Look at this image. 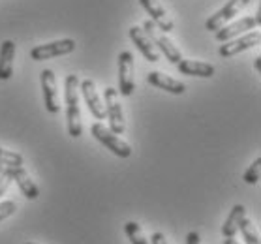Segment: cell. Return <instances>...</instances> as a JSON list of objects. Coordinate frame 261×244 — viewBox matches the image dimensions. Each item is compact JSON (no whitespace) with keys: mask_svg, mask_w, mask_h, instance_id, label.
<instances>
[{"mask_svg":"<svg viewBox=\"0 0 261 244\" xmlns=\"http://www.w3.org/2000/svg\"><path fill=\"white\" fill-rule=\"evenodd\" d=\"M23 156L15 152V150H6L0 147V164L4 167H17L23 166Z\"/></svg>","mask_w":261,"mask_h":244,"instance_id":"obj_21","label":"cell"},{"mask_svg":"<svg viewBox=\"0 0 261 244\" xmlns=\"http://www.w3.org/2000/svg\"><path fill=\"white\" fill-rule=\"evenodd\" d=\"M75 51V40L64 38V40H57L51 43H43V45H36L30 49V59L34 62H42V60L55 59V57H62V55H70Z\"/></svg>","mask_w":261,"mask_h":244,"instance_id":"obj_5","label":"cell"},{"mask_svg":"<svg viewBox=\"0 0 261 244\" xmlns=\"http://www.w3.org/2000/svg\"><path fill=\"white\" fill-rule=\"evenodd\" d=\"M64 101L66 117H68V133L71 137H81L83 122H81V109H79V77L68 75L64 81Z\"/></svg>","mask_w":261,"mask_h":244,"instance_id":"obj_1","label":"cell"},{"mask_svg":"<svg viewBox=\"0 0 261 244\" xmlns=\"http://www.w3.org/2000/svg\"><path fill=\"white\" fill-rule=\"evenodd\" d=\"M134 90H136L134 55L130 51H122L119 55V92L122 96H132Z\"/></svg>","mask_w":261,"mask_h":244,"instance_id":"obj_9","label":"cell"},{"mask_svg":"<svg viewBox=\"0 0 261 244\" xmlns=\"http://www.w3.org/2000/svg\"><path fill=\"white\" fill-rule=\"evenodd\" d=\"M259 40H261L259 30H250V32L243 34V36H237V38H233V40H229V42H224L220 45L218 53H220V57L229 59V57H235V55L243 53V51L252 49L254 45L259 43Z\"/></svg>","mask_w":261,"mask_h":244,"instance_id":"obj_8","label":"cell"},{"mask_svg":"<svg viewBox=\"0 0 261 244\" xmlns=\"http://www.w3.org/2000/svg\"><path fill=\"white\" fill-rule=\"evenodd\" d=\"M239 231H241V235H243L244 244H261L259 233H257L255 226L248 220V218H246V216H244L243 222H241V226H239Z\"/></svg>","mask_w":261,"mask_h":244,"instance_id":"obj_19","label":"cell"},{"mask_svg":"<svg viewBox=\"0 0 261 244\" xmlns=\"http://www.w3.org/2000/svg\"><path fill=\"white\" fill-rule=\"evenodd\" d=\"M177 66L178 73L182 75H190V77H213L214 75V66L201 60H180Z\"/></svg>","mask_w":261,"mask_h":244,"instance_id":"obj_16","label":"cell"},{"mask_svg":"<svg viewBox=\"0 0 261 244\" xmlns=\"http://www.w3.org/2000/svg\"><path fill=\"white\" fill-rule=\"evenodd\" d=\"M130 38H132V42L136 43V47L139 49V53H141L148 62H158V60H160L158 49L154 47V43L150 42V38L147 36V32L143 30V26H132Z\"/></svg>","mask_w":261,"mask_h":244,"instance_id":"obj_14","label":"cell"},{"mask_svg":"<svg viewBox=\"0 0 261 244\" xmlns=\"http://www.w3.org/2000/svg\"><path fill=\"white\" fill-rule=\"evenodd\" d=\"M27 244H36V242H27Z\"/></svg>","mask_w":261,"mask_h":244,"instance_id":"obj_30","label":"cell"},{"mask_svg":"<svg viewBox=\"0 0 261 244\" xmlns=\"http://www.w3.org/2000/svg\"><path fill=\"white\" fill-rule=\"evenodd\" d=\"M143 30L147 32V36L150 38V42L154 43V47L160 49L171 64H178V62L182 60L180 49H178L177 45H175V43H173L171 40L164 34V32H160V29H158V26H156L150 19H148V21H145V24H143Z\"/></svg>","mask_w":261,"mask_h":244,"instance_id":"obj_4","label":"cell"},{"mask_svg":"<svg viewBox=\"0 0 261 244\" xmlns=\"http://www.w3.org/2000/svg\"><path fill=\"white\" fill-rule=\"evenodd\" d=\"M248 2L250 0H227L226 6L207 19L205 29H207L208 32H216V30H220L222 26H226V23H229L233 17H237L239 13L248 6Z\"/></svg>","mask_w":261,"mask_h":244,"instance_id":"obj_7","label":"cell"},{"mask_svg":"<svg viewBox=\"0 0 261 244\" xmlns=\"http://www.w3.org/2000/svg\"><path fill=\"white\" fill-rule=\"evenodd\" d=\"M15 210H17L15 201H2L0 203V222L10 218L12 214H15Z\"/></svg>","mask_w":261,"mask_h":244,"instance_id":"obj_23","label":"cell"},{"mask_svg":"<svg viewBox=\"0 0 261 244\" xmlns=\"http://www.w3.org/2000/svg\"><path fill=\"white\" fill-rule=\"evenodd\" d=\"M124 233H126V237L130 238L132 244H150V242H148V238L145 237V233H143L141 226H139L137 222H126V224H124Z\"/></svg>","mask_w":261,"mask_h":244,"instance_id":"obj_20","label":"cell"},{"mask_svg":"<svg viewBox=\"0 0 261 244\" xmlns=\"http://www.w3.org/2000/svg\"><path fill=\"white\" fill-rule=\"evenodd\" d=\"M13 60H15V42L4 40L0 45V81H8L12 77Z\"/></svg>","mask_w":261,"mask_h":244,"instance_id":"obj_17","label":"cell"},{"mask_svg":"<svg viewBox=\"0 0 261 244\" xmlns=\"http://www.w3.org/2000/svg\"><path fill=\"white\" fill-rule=\"evenodd\" d=\"M147 81H148V85H152V87H156V89L166 90V92H169V94L180 96L186 92V85L177 81V79H173L171 75L162 73V72H150L147 75Z\"/></svg>","mask_w":261,"mask_h":244,"instance_id":"obj_15","label":"cell"},{"mask_svg":"<svg viewBox=\"0 0 261 244\" xmlns=\"http://www.w3.org/2000/svg\"><path fill=\"white\" fill-rule=\"evenodd\" d=\"M150 244H169V242H167V238L164 233L156 231V233H152V237H150Z\"/></svg>","mask_w":261,"mask_h":244,"instance_id":"obj_25","label":"cell"},{"mask_svg":"<svg viewBox=\"0 0 261 244\" xmlns=\"http://www.w3.org/2000/svg\"><path fill=\"white\" fill-rule=\"evenodd\" d=\"M186 244H201V240H199V233L197 231L188 233V237H186Z\"/></svg>","mask_w":261,"mask_h":244,"instance_id":"obj_26","label":"cell"},{"mask_svg":"<svg viewBox=\"0 0 261 244\" xmlns=\"http://www.w3.org/2000/svg\"><path fill=\"white\" fill-rule=\"evenodd\" d=\"M79 87H81V92H83V98L87 101V107H89L90 115L96 120H106V105H103V100H101L98 90H96L94 81L92 79H83L79 83Z\"/></svg>","mask_w":261,"mask_h":244,"instance_id":"obj_11","label":"cell"},{"mask_svg":"<svg viewBox=\"0 0 261 244\" xmlns=\"http://www.w3.org/2000/svg\"><path fill=\"white\" fill-rule=\"evenodd\" d=\"M139 4L145 8V12L150 15V21H152L160 30H164L166 34L175 30V23H173V19L167 15L166 8L162 6L160 0H139Z\"/></svg>","mask_w":261,"mask_h":244,"instance_id":"obj_12","label":"cell"},{"mask_svg":"<svg viewBox=\"0 0 261 244\" xmlns=\"http://www.w3.org/2000/svg\"><path fill=\"white\" fill-rule=\"evenodd\" d=\"M259 24H261V12H257L255 15H248V17H243L241 21H235V23H231V24L222 26L220 30L214 32V38L222 43L229 42V40L241 36V34H246L250 30H255Z\"/></svg>","mask_w":261,"mask_h":244,"instance_id":"obj_6","label":"cell"},{"mask_svg":"<svg viewBox=\"0 0 261 244\" xmlns=\"http://www.w3.org/2000/svg\"><path fill=\"white\" fill-rule=\"evenodd\" d=\"M103 105H106V117L109 120V130L117 133V135H122L126 130V122L119 90L113 89V87H107L103 90Z\"/></svg>","mask_w":261,"mask_h":244,"instance_id":"obj_2","label":"cell"},{"mask_svg":"<svg viewBox=\"0 0 261 244\" xmlns=\"http://www.w3.org/2000/svg\"><path fill=\"white\" fill-rule=\"evenodd\" d=\"M40 83H42V92H43V103L51 115H57L60 111L59 103V92H57V77H55L53 70H42L40 73Z\"/></svg>","mask_w":261,"mask_h":244,"instance_id":"obj_10","label":"cell"},{"mask_svg":"<svg viewBox=\"0 0 261 244\" xmlns=\"http://www.w3.org/2000/svg\"><path fill=\"white\" fill-rule=\"evenodd\" d=\"M244 216H246L244 205H235V207L231 208L229 216L226 218V222H224V226H222V235H224V237H235Z\"/></svg>","mask_w":261,"mask_h":244,"instance_id":"obj_18","label":"cell"},{"mask_svg":"<svg viewBox=\"0 0 261 244\" xmlns=\"http://www.w3.org/2000/svg\"><path fill=\"white\" fill-rule=\"evenodd\" d=\"M90 131H92V135H94L103 147H107V149L111 150L115 156H119V158H130L132 156L130 145L126 143L124 139H120V135H117V133H113L109 128H106V124H101L100 120L90 126Z\"/></svg>","mask_w":261,"mask_h":244,"instance_id":"obj_3","label":"cell"},{"mask_svg":"<svg viewBox=\"0 0 261 244\" xmlns=\"http://www.w3.org/2000/svg\"><path fill=\"white\" fill-rule=\"evenodd\" d=\"M259 179H261V156H257V158L252 161V166L244 171L243 180L246 184H257Z\"/></svg>","mask_w":261,"mask_h":244,"instance_id":"obj_22","label":"cell"},{"mask_svg":"<svg viewBox=\"0 0 261 244\" xmlns=\"http://www.w3.org/2000/svg\"><path fill=\"white\" fill-rule=\"evenodd\" d=\"M10 184H12V179H10V175H8L6 171H2V175H0V197L6 194L8 188H10Z\"/></svg>","mask_w":261,"mask_h":244,"instance_id":"obj_24","label":"cell"},{"mask_svg":"<svg viewBox=\"0 0 261 244\" xmlns=\"http://www.w3.org/2000/svg\"><path fill=\"white\" fill-rule=\"evenodd\" d=\"M4 171H6L8 175H10V179L17 182V186L21 188V192H23V196L27 197V199L34 201V199H38V197H40V188L36 186L34 180L30 179V175L27 171H24L23 166L4 167Z\"/></svg>","mask_w":261,"mask_h":244,"instance_id":"obj_13","label":"cell"},{"mask_svg":"<svg viewBox=\"0 0 261 244\" xmlns=\"http://www.w3.org/2000/svg\"><path fill=\"white\" fill-rule=\"evenodd\" d=\"M222 244H241V242L235 240V237H224V242Z\"/></svg>","mask_w":261,"mask_h":244,"instance_id":"obj_27","label":"cell"},{"mask_svg":"<svg viewBox=\"0 0 261 244\" xmlns=\"http://www.w3.org/2000/svg\"><path fill=\"white\" fill-rule=\"evenodd\" d=\"M2 171H4V166H2V164H0V175H2Z\"/></svg>","mask_w":261,"mask_h":244,"instance_id":"obj_29","label":"cell"},{"mask_svg":"<svg viewBox=\"0 0 261 244\" xmlns=\"http://www.w3.org/2000/svg\"><path fill=\"white\" fill-rule=\"evenodd\" d=\"M254 68H255V70H257V72H261V57H255Z\"/></svg>","mask_w":261,"mask_h":244,"instance_id":"obj_28","label":"cell"}]
</instances>
